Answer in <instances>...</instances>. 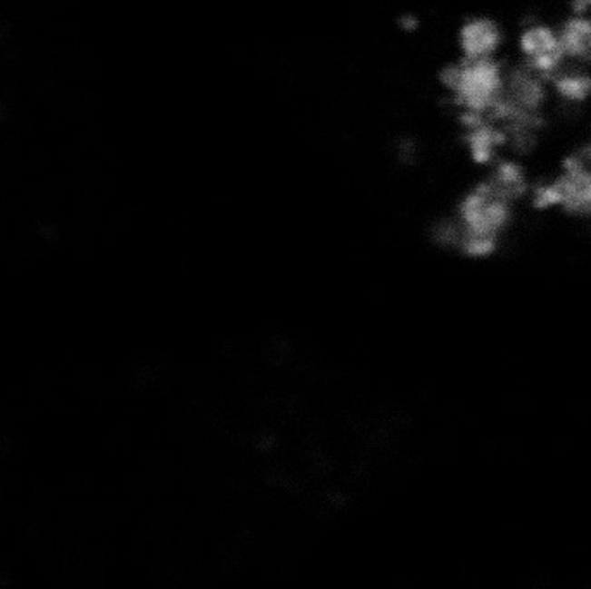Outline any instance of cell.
I'll use <instances>...</instances> for the list:
<instances>
[{"label":"cell","instance_id":"obj_1","mask_svg":"<svg viewBox=\"0 0 591 589\" xmlns=\"http://www.w3.org/2000/svg\"><path fill=\"white\" fill-rule=\"evenodd\" d=\"M449 107L458 116H486L502 99L505 66L497 59L458 57L439 72Z\"/></svg>","mask_w":591,"mask_h":589},{"label":"cell","instance_id":"obj_2","mask_svg":"<svg viewBox=\"0 0 591 589\" xmlns=\"http://www.w3.org/2000/svg\"><path fill=\"white\" fill-rule=\"evenodd\" d=\"M517 47L524 64L547 80H550L567 63L558 32L541 21L529 23L520 30Z\"/></svg>","mask_w":591,"mask_h":589},{"label":"cell","instance_id":"obj_3","mask_svg":"<svg viewBox=\"0 0 591 589\" xmlns=\"http://www.w3.org/2000/svg\"><path fill=\"white\" fill-rule=\"evenodd\" d=\"M562 213L591 220V168L573 152L560 162V173L554 179Z\"/></svg>","mask_w":591,"mask_h":589},{"label":"cell","instance_id":"obj_4","mask_svg":"<svg viewBox=\"0 0 591 589\" xmlns=\"http://www.w3.org/2000/svg\"><path fill=\"white\" fill-rule=\"evenodd\" d=\"M462 143L468 158L478 166H491L507 149V135L500 125L486 116H458Z\"/></svg>","mask_w":591,"mask_h":589},{"label":"cell","instance_id":"obj_5","mask_svg":"<svg viewBox=\"0 0 591 589\" xmlns=\"http://www.w3.org/2000/svg\"><path fill=\"white\" fill-rule=\"evenodd\" d=\"M502 97L508 104L522 111L545 113L550 99L548 80L524 63L505 68Z\"/></svg>","mask_w":591,"mask_h":589},{"label":"cell","instance_id":"obj_6","mask_svg":"<svg viewBox=\"0 0 591 589\" xmlns=\"http://www.w3.org/2000/svg\"><path fill=\"white\" fill-rule=\"evenodd\" d=\"M458 51L467 59H489L502 51L505 34L500 23L489 16H470L458 28Z\"/></svg>","mask_w":591,"mask_h":589},{"label":"cell","instance_id":"obj_7","mask_svg":"<svg viewBox=\"0 0 591 589\" xmlns=\"http://www.w3.org/2000/svg\"><path fill=\"white\" fill-rule=\"evenodd\" d=\"M484 180L498 196L514 206L527 199L533 185L526 166L516 158H498L489 166V173Z\"/></svg>","mask_w":591,"mask_h":589},{"label":"cell","instance_id":"obj_8","mask_svg":"<svg viewBox=\"0 0 591 589\" xmlns=\"http://www.w3.org/2000/svg\"><path fill=\"white\" fill-rule=\"evenodd\" d=\"M566 59L573 64H591V18L588 15H573L557 30Z\"/></svg>","mask_w":591,"mask_h":589},{"label":"cell","instance_id":"obj_9","mask_svg":"<svg viewBox=\"0 0 591 589\" xmlns=\"http://www.w3.org/2000/svg\"><path fill=\"white\" fill-rule=\"evenodd\" d=\"M548 82L557 97L567 106H583L591 99V73L585 66L564 64Z\"/></svg>","mask_w":591,"mask_h":589},{"label":"cell","instance_id":"obj_10","mask_svg":"<svg viewBox=\"0 0 591 589\" xmlns=\"http://www.w3.org/2000/svg\"><path fill=\"white\" fill-rule=\"evenodd\" d=\"M574 15H588L591 11V0H571Z\"/></svg>","mask_w":591,"mask_h":589},{"label":"cell","instance_id":"obj_11","mask_svg":"<svg viewBox=\"0 0 591 589\" xmlns=\"http://www.w3.org/2000/svg\"><path fill=\"white\" fill-rule=\"evenodd\" d=\"M576 154L581 158V161H585L588 166L591 168V141L590 142L585 143V145H581L577 151H576Z\"/></svg>","mask_w":591,"mask_h":589},{"label":"cell","instance_id":"obj_12","mask_svg":"<svg viewBox=\"0 0 591 589\" xmlns=\"http://www.w3.org/2000/svg\"><path fill=\"white\" fill-rule=\"evenodd\" d=\"M0 118H2V107H0Z\"/></svg>","mask_w":591,"mask_h":589}]
</instances>
